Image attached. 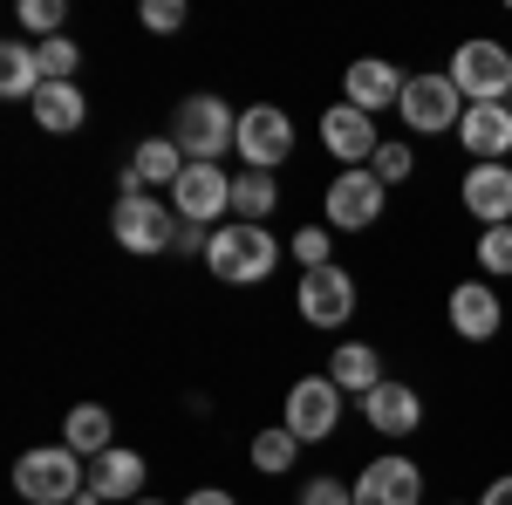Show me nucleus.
<instances>
[{
    "instance_id": "nucleus-5",
    "label": "nucleus",
    "mask_w": 512,
    "mask_h": 505,
    "mask_svg": "<svg viewBox=\"0 0 512 505\" xmlns=\"http://www.w3.org/2000/svg\"><path fill=\"white\" fill-rule=\"evenodd\" d=\"M444 76L458 82L465 103H512V55H506V41H492V35L458 41V55H451Z\"/></svg>"
},
{
    "instance_id": "nucleus-19",
    "label": "nucleus",
    "mask_w": 512,
    "mask_h": 505,
    "mask_svg": "<svg viewBox=\"0 0 512 505\" xmlns=\"http://www.w3.org/2000/svg\"><path fill=\"white\" fill-rule=\"evenodd\" d=\"M89 492L103 505H137L144 499V458L137 451H103V458H89Z\"/></svg>"
},
{
    "instance_id": "nucleus-15",
    "label": "nucleus",
    "mask_w": 512,
    "mask_h": 505,
    "mask_svg": "<svg viewBox=\"0 0 512 505\" xmlns=\"http://www.w3.org/2000/svg\"><path fill=\"white\" fill-rule=\"evenodd\" d=\"M444 314H451V335H465V342H492V335L506 328V308H499V294H492L485 280H458L451 301H444Z\"/></svg>"
},
{
    "instance_id": "nucleus-12",
    "label": "nucleus",
    "mask_w": 512,
    "mask_h": 505,
    "mask_svg": "<svg viewBox=\"0 0 512 505\" xmlns=\"http://www.w3.org/2000/svg\"><path fill=\"white\" fill-rule=\"evenodd\" d=\"M171 212L185 226H205V219H226L233 212V178L219 164H185V178L171 185Z\"/></svg>"
},
{
    "instance_id": "nucleus-6",
    "label": "nucleus",
    "mask_w": 512,
    "mask_h": 505,
    "mask_svg": "<svg viewBox=\"0 0 512 505\" xmlns=\"http://www.w3.org/2000/svg\"><path fill=\"white\" fill-rule=\"evenodd\" d=\"M383 198H390V185L369 171V164H355V171H335L328 178V226L335 233H369L376 219H383Z\"/></svg>"
},
{
    "instance_id": "nucleus-31",
    "label": "nucleus",
    "mask_w": 512,
    "mask_h": 505,
    "mask_svg": "<svg viewBox=\"0 0 512 505\" xmlns=\"http://www.w3.org/2000/svg\"><path fill=\"white\" fill-rule=\"evenodd\" d=\"M369 171H376L383 185H403V178L417 171V157H410V144H383V151L369 157Z\"/></svg>"
},
{
    "instance_id": "nucleus-21",
    "label": "nucleus",
    "mask_w": 512,
    "mask_h": 505,
    "mask_svg": "<svg viewBox=\"0 0 512 505\" xmlns=\"http://www.w3.org/2000/svg\"><path fill=\"white\" fill-rule=\"evenodd\" d=\"M185 164H192V157L178 151L171 137H144V144H137V157H130V178H137L144 192H158V185L171 192V185L185 178Z\"/></svg>"
},
{
    "instance_id": "nucleus-27",
    "label": "nucleus",
    "mask_w": 512,
    "mask_h": 505,
    "mask_svg": "<svg viewBox=\"0 0 512 505\" xmlns=\"http://www.w3.org/2000/svg\"><path fill=\"white\" fill-rule=\"evenodd\" d=\"M294 260H301V273L335 267V233H328V226H301V233H294Z\"/></svg>"
},
{
    "instance_id": "nucleus-2",
    "label": "nucleus",
    "mask_w": 512,
    "mask_h": 505,
    "mask_svg": "<svg viewBox=\"0 0 512 505\" xmlns=\"http://www.w3.org/2000/svg\"><path fill=\"white\" fill-rule=\"evenodd\" d=\"M110 233H117L123 253L151 260V253H171V246H178V212H171V198H158V192H117Z\"/></svg>"
},
{
    "instance_id": "nucleus-29",
    "label": "nucleus",
    "mask_w": 512,
    "mask_h": 505,
    "mask_svg": "<svg viewBox=\"0 0 512 505\" xmlns=\"http://www.w3.org/2000/svg\"><path fill=\"white\" fill-rule=\"evenodd\" d=\"M478 267L512 273V226H485V233H478Z\"/></svg>"
},
{
    "instance_id": "nucleus-18",
    "label": "nucleus",
    "mask_w": 512,
    "mask_h": 505,
    "mask_svg": "<svg viewBox=\"0 0 512 505\" xmlns=\"http://www.w3.org/2000/svg\"><path fill=\"white\" fill-rule=\"evenodd\" d=\"M403 69H390V62H376V55H369V62H349V76H342V103H355V110H369V117H376V110H396V103H403Z\"/></svg>"
},
{
    "instance_id": "nucleus-26",
    "label": "nucleus",
    "mask_w": 512,
    "mask_h": 505,
    "mask_svg": "<svg viewBox=\"0 0 512 505\" xmlns=\"http://www.w3.org/2000/svg\"><path fill=\"white\" fill-rule=\"evenodd\" d=\"M294 458H301V437H294L287 424H274V430H260V437H253V471L280 478V471H294Z\"/></svg>"
},
{
    "instance_id": "nucleus-13",
    "label": "nucleus",
    "mask_w": 512,
    "mask_h": 505,
    "mask_svg": "<svg viewBox=\"0 0 512 505\" xmlns=\"http://www.w3.org/2000/svg\"><path fill=\"white\" fill-rule=\"evenodd\" d=\"M355 505H424V471L410 458H369L355 478Z\"/></svg>"
},
{
    "instance_id": "nucleus-9",
    "label": "nucleus",
    "mask_w": 512,
    "mask_h": 505,
    "mask_svg": "<svg viewBox=\"0 0 512 505\" xmlns=\"http://www.w3.org/2000/svg\"><path fill=\"white\" fill-rule=\"evenodd\" d=\"M280 424L294 430L301 444L335 437V424H342V389L328 383V376H301V383L287 389V417H280Z\"/></svg>"
},
{
    "instance_id": "nucleus-14",
    "label": "nucleus",
    "mask_w": 512,
    "mask_h": 505,
    "mask_svg": "<svg viewBox=\"0 0 512 505\" xmlns=\"http://www.w3.org/2000/svg\"><path fill=\"white\" fill-rule=\"evenodd\" d=\"M458 198H465V212L478 219V233L485 226H512V164H472Z\"/></svg>"
},
{
    "instance_id": "nucleus-7",
    "label": "nucleus",
    "mask_w": 512,
    "mask_h": 505,
    "mask_svg": "<svg viewBox=\"0 0 512 505\" xmlns=\"http://www.w3.org/2000/svg\"><path fill=\"white\" fill-rule=\"evenodd\" d=\"M396 117L410 123V130H424V137H444V130L465 123V96H458V82H451V76H410V82H403Z\"/></svg>"
},
{
    "instance_id": "nucleus-36",
    "label": "nucleus",
    "mask_w": 512,
    "mask_h": 505,
    "mask_svg": "<svg viewBox=\"0 0 512 505\" xmlns=\"http://www.w3.org/2000/svg\"><path fill=\"white\" fill-rule=\"evenodd\" d=\"M137 505H164V499H137Z\"/></svg>"
},
{
    "instance_id": "nucleus-10",
    "label": "nucleus",
    "mask_w": 512,
    "mask_h": 505,
    "mask_svg": "<svg viewBox=\"0 0 512 505\" xmlns=\"http://www.w3.org/2000/svg\"><path fill=\"white\" fill-rule=\"evenodd\" d=\"M294 308H301V321H308V328H342V321L355 314V280H349V267H315V273H301Z\"/></svg>"
},
{
    "instance_id": "nucleus-11",
    "label": "nucleus",
    "mask_w": 512,
    "mask_h": 505,
    "mask_svg": "<svg viewBox=\"0 0 512 505\" xmlns=\"http://www.w3.org/2000/svg\"><path fill=\"white\" fill-rule=\"evenodd\" d=\"M321 151L335 157L342 171L369 164V157L383 151V137H376V117H369V110H355V103H335V110H321Z\"/></svg>"
},
{
    "instance_id": "nucleus-16",
    "label": "nucleus",
    "mask_w": 512,
    "mask_h": 505,
    "mask_svg": "<svg viewBox=\"0 0 512 505\" xmlns=\"http://www.w3.org/2000/svg\"><path fill=\"white\" fill-rule=\"evenodd\" d=\"M458 144L472 151V164H506V151H512V103H465Z\"/></svg>"
},
{
    "instance_id": "nucleus-3",
    "label": "nucleus",
    "mask_w": 512,
    "mask_h": 505,
    "mask_svg": "<svg viewBox=\"0 0 512 505\" xmlns=\"http://www.w3.org/2000/svg\"><path fill=\"white\" fill-rule=\"evenodd\" d=\"M82 485H89V471L69 444H41V451H21L14 458V492L28 505H76Z\"/></svg>"
},
{
    "instance_id": "nucleus-24",
    "label": "nucleus",
    "mask_w": 512,
    "mask_h": 505,
    "mask_svg": "<svg viewBox=\"0 0 512 505\" xmlns=\"http://www.w3.org/2000/svg\"><path fill=\"white\" fill-rule=\"evenodd\" d=\"M41 55L28 41H0V96H14V103H35L41 96Z\"/></svg>"
},
{
    "instance_id": "nucleus-20",
    "label": "nucleus",
    "mask_w": 512,
    "mask_h": 505,
    "mask_svg": "<svg viewBox=\"0 0 512 505\" xmlns=\"http://www.w3.org/2000/svg\"><path fill=\"white\" fill-rule=\"evenodd\" d=\"M35 110V123L48 130V137H76L82 117H89V96H82L76 82H41V96L28 103Z\"/></svg>"
},
{
    "instance_id": "nucleus-33",
    "label": "nucleus",
    "mask_w": 512,
    "mask_h": 505,
    "mask_svg": "<svg viewBox=\"0 0 512 505\" xmlns=\"http://www.w3.org/2000/svg\"><path fill=\"white\" fill-rule=\"evenodd\" d=\"M301 505H355V485H342V478H308L301 485Z\"/></svg>"
},
{
    "instance_id": "nucleus-35",
    "label": "nucleus",
    "mask_w": 512,
    "mask_h": 505,
    "mask_svg": "<svg viewBox=\"0 0 512 505\" xmlns=\"http://www.w3.org/2000/svg\"><path fill=\"white\" fill-rule=\"evenodd\" d=\"M185 505H239V499H233V492H226V485H198V492H192V499H185Z\"/></svg>"
},
{
    "instance_id": "nucleus-1",
    "label": "nucleus",
    "mask_w": 512,
    "mask_h": 505,
    "mask_svg": "<svg viewBox=\"0 0 512 505\" xmlns=\"http://www.w3.org/2000/svg\"><path fill=\"white\" fill-rule=\"evenodd\" d=\"M274 260H280V239L267 226H246V219H226L212 233V246H205V267L219 273L226 287H260L274 273Z\"/></svg>"
},
{
    "instance_id": "nucleus-32",
    "label": "nucleus",
    "mask_w": 512,
    "mask_h": 505,
    "mask_svg": "<svg viewBox=\"0 0 512 505\" xmlns=\"http://www.w3.org/2000/svg\"><path fill=\"white\" fill-rule=\"evenodd\" d=\"M151 35H178L185 28V0H144V14H137Z\"/></svg>"
},
{
    "instance_id": "nucleus-17",
    "label": "nucleus",
    "mask_w": 512,
    "mask_h": 505,
    "mask_svg": "<svg viewBox=\"0 0 512 505\" xmlns=\"http://www.w3.org/2000/svg\"><path fill=\"white\" fill-rule=\"evenodd\" d=\"M362 424L376 430V437H410V430L424 424V396L410 383H376L362 396Z\"/></svg>"
},
{
    "instance_id": "nucleus-22",
    "label": "nucleus",
    "mask_w": 512,
    "mask_h": 505,
    "mask_svg": "<svg viewBox=\"0 0 512 505\" xmlns=\"http://www.w3.org/2000/svg\"><path fill=\"white\" fill-rule=\"evenodd\" d=\"M62 444H69L76 458H103V451H117V424H110V410H103V403H76L69 424H62Z\"/></svg>"
},
{
    "instance_id": "nucleus-28",
    "label": "nucleus",
    "mask_w": 512,
    "mask_h": 505,
    "mask_svg": "<svg viewBox=\"0 0 512 505\" xmlns=\"http://www.w3.org/2000/svg\"><path fill=\"white\" fill-rule=\"evenodd\" d=\"M35 55H41V76H48V82H76V62H82V48H76V41H69V35L41 41Z\"/></svg>"
},
{
    "instance_id": "nucleus-23",
    "label": "nucleus",
    "mask_w": 512,
    "mask_h": 505,
    "mask_svg": "<svg viewBox=\"0 0 512 505\" xmlns=\"http://www.w3.org/2000/svg\"><path fill=\"white\" fill-rule=\"evenodd\" d=\"M328 383L342 389V396H369V389L383 383V362H376V349H369V342H342V349H335V362H328Z\"/></svg>"
},
{
    "instance_id": "nucleus-25",
    "label": "nucleus",
    "mask_w": 512,
    "mask_h": 505,
    "mask_svg": "<svg viewBox=\"0 0 512 505\" xmlns=\"http://www.w3.org/2000/svg\"><path fill=\"white\" fill-rule=\"evenodd\" d=\"M280 205V185L274 171H239L233 178V219H246V226H267V212Z\"/></svg>"
},
{
    "instance_id": "nucleus-4",
    "label": "nucleus",
    "mask_w": 512,
    "mask_h": 505,
    "mask_svg": "<svg viewBox=\"0 0 512 505\" xmlns=\"http://www.w3.org/2000/svg\"><path fill=\"white\" fill-rule=\"evenodd\" d=\"M171 144L192 164H219V151L239 144V110H226L219 96H185L178 117H171Z\"/></svg>"
},
{
    "instance_id": "nucleus-8",
    "label": "nucleus",
    "mask_w": 512,
    "mask_h": 505,
    "mask_svg": "<svg viewBox=\"0 0 512 505\" xmlns=\"http://www.w3.org/2000/svg\"><path fill=\"white\" fill-rule=\"evenodd\" d=\"M239 164L246 171H274V164H287V151H294V123H287V110L280 103H253V110H239Z\"/></svg>"
},
{
    "instance_id": "nucleus-34",
    "label": "nucleus",
    "mask_w": 512,
    "mask_h": 505,
    "mask_svg": "<svg viewBox=\"0 0 512 505\" xmlns=\"http://www.w3.org/2000/svg\"><path fill=\"white\" fill-rule=\"evenodd\" d=\"M478 505H512V471H506V478H492V485L478 492Z\"/></svg>"
},
{
    "instance_id": "nucleus-30",
    "label": "nucleus",
    "mask_w": 512,
    "mask_h": 505,
    "mask_svg": "<svg viewBox=\"0 0 512 505\" xmlns=\"http://www.w3.org/2000/svg\"><path fill=\"white\" fill-rule=\"evenodd\" d=\"M21 28L41 41H55L62 35V0H21Z\"/></svg>"
}]
</instances>
